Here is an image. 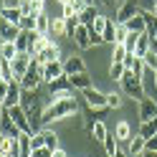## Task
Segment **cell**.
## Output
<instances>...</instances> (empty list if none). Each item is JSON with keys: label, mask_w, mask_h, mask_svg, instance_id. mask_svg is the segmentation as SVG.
<instances>
[{"label": "cell", "mask_w": 157, "mask_h": 157, "mask_svg": "<svg viewBox=\"0 0 157 157\" xmlns=\"http://www.w3.org/2000/svg\"><path fill=\"white\" fill-rule=\"evenodd\" d=\"M140 157H157V152H147V150H144V152H142Z\"/></svg>", "instance_id": "cell-51"}, {"label": "cell", "mask_w": 157, "mask_h": 157, "mask_svg": "<svg viewBox=\"0 0 157 157\" xmlns=\"http://www.w3.org/2000/svg\"><path fill=\"white\" fill-rule=\"evenodd\" d=\"M53 157H68V155H66V152H63V150H61V147H58V150H56V152H53Z\"/></svg>", "instance_id": "cell-49"}, {"label": "cell", "mask_w": 157, "mask_h": 157, "mask_svg": "<svg viewBox=\"0 0 157 157\" xmlns=\"http://www.w3.org/2000/svg\"><path fill=\"white\" fill-rule=\"evenodd\" d=\"M144 150H147V152H157V134H152L150 140H147V144H144Z\"/></svg>", "instance_id": "cell-47"}, {"label": "cell", "mask_w": 157, "mask_h": 157, "mask_svg": "<svg viewBox=\"0 0 157 157\" xmlns=\"http://www.w3.org/2000/svg\"><path fill=\"white\" fill-rule=\"evenodd\" d=\"M10 117H13V122L18 124V129L21 132H25V134H33V127H31V119H28V114H25V109L21 104H15V106H10Z\"/></svg>", "instance_id": "cell-5"}, {"label": "cell", "mask_w": 157, "mask_h": 157, "mask_svg": "<svg viewBox=\"0 0 157 157\" xmlns=\"http://www.w3.org/2000/svg\"><path fill=\"white\" fill-rule=\"evenodd\" d=\"M137 134H142L144 140H150L152 134H157V117H155V119H150V122H142V124H140V132H137Z\"/></svg>", "instance_id": "cell-32"}, {"label": "cell", "mask_w": 157, "mask_h": 157, "mask_svg": "<svg viewBox=\"0 0 157 157\" xmlns=\"http://www.w3.org/2000/svg\"><path fill=\"white\" fill-rule=\"evenodd\" d=\"M71 41H74V46L78 51H89L91 48V28L89 25H78L76 33L71 36Z\"/></svg>", "instance_id": "cell-9"}, {"label": "cell", "mask_w": 157, "mask_h": 157, "mask_svg": "<svg viewBox=\"0 0 157 157\" xmlns=\"http://www.w3.org/2000/svg\"><path fill=\"white\" fill-rule=\"evenodd\" d=\"M38 58H41L43 63H48V61H61V46H58L56 41H48V46L38 53Z\"/></svg>", "instance_id": "cell-15"}, {"label": "cell", "mask_w": 157, "mask_h": 157, "mask_svg": "<svg viewBox=\"0 0 157 157\" xmlns=\"http://www.w3.org/2000/svg\"><path fill=\"white\" fill-rule=\"evenodd\" d=\"M99 13H101V10H99V5H94V3H91V5H86L84 10L78 13V21H81V25H91V23H94V18L99 15Z\"/></svg>", "instance_id": "cell-23"}, {"label": "cell", "mask_w": 157, "mask_h": 157, "mask_svg": "<svg viewBox=\"0 0 157 157\" xmlns=\"http://www.w3.org/2000/svg\"><path fill=\"white\" fill-rule=\"evenodd\" d=\"M68 78H71V86H74V89H78V91H86V89H91V86H94L89 71H84V74H74V76H68Z\"/></svg>", "instance_id": "cell-18"}, {"label": "cell", "mask_w": 157, "mask_h": 157, "mask_svg": "<svg viewBox=\"0 0 157 157\" xmlns=\"http://www.w3.org/2000/svg\"><path fill=\"white\" fill-rule=\"evenodd\" d=\"M66 71H63V61H48V63H43V68H41V76H43V84H51V81H56V78H61Z\"/></svg>", "instance_id": "cell-7"}, {"label": "cell", "mask_w": 157, "mask_h": 157, "mask_svg": "<svg viewBox=\"0 0 157 157\" xmlns=\"http://www.w3.org/2000/svg\"><path fill=\"white\" fill-rule=\"evenodd\" d=\"M157 117V99H152V96H144V99L140 101V119L142 122H150Z\"/></svg>", "instance_id": "cell-12"}, {"label": "cell", "mask_w": 157, "mask_h": 157, "mask_svg": "<svg viewBox=\"0 0 157 157\" xmlns=\"http://www.w3.org/2000/svg\"><path fill=\"white\" fill-rule=\"evenodd\" d=\"M48 86V91H51V96H68V94H74V86H71V78H68L66 74L61 78H56V81L51 84H46Z\"/></svg>", "instance_id": "cell-8"}, {"label": "cell", "mask_w": 157, "mask_h": 157, "mask_svg": "<svg viewBox=\"0 0 157 157\" xmlns=\"http://www.w3.org/2000/svg\"><path fill=\"white\" fill-rule=\"evenodd\" d=\"M0 15L5 18V21H10V23H21V18H23V10H21V5H5L3 10H0Z\"/></svg>", "instance_id": "cell-22"}, {"label": "cell", "mask_w": 157, "mask_h": 157, "mask_svg": "<svg viewBox=\"0 0 157 157\" xmlns=\"http://www.w3.org/2000/svg\"><path fill=\"white\" fill-rule=\"evenodd\" d=\"M142 61H144V66L150 68L152 74H157V51H150V53H147V56L142 58Z\"/></svg>", "instance_id": "cell-40"}, {"label": "cell", "mask_w": 157, "mask_h": 157, "mask_svg": "<svg viewBox=\"0 0 157 157\" xmlns=\"http://www.w3.org/2000/svg\"><path fill=\"white\" fill-rule=\"evenodd\" d=\"M152 51V46H150V36L147 33H140V38H137V46H134V56H140V58H144L147 53Z\"/></svg>", "instance_id": "cell-24"}, {"label": "cell", "mask_w": 157, "mask_h": 157, "mask_svg": "<svg viewBox=\"0 0 157 157\" xmlns=\"http://www.w3.org/2000/svg\"><path fill=\"white\" fill-rule=\"evenodd\" d=\"M41 137H43V144L48 147V150H58V134L51 132V129H41Z\"/></svg>", "instance_id": "cell-31"}, {"label": "cell", "mask_w": 157, "mask_h": 157, "mask_svg": "<svg viewBox=\"0 0 157 157\" xmlns=\"http://www.w3.org/2000/svg\"><path fill=\"white\" fill-rule=\"evenodd\" d=\"M23 0H5V5H21Z\"/></svg>", "instance_id": "cell-50"}, {"label": "cell", "mask_w": 157, "mask_h": 157, "mask_svg": "<svg viewBox=\"0 0 157 157\" xmlns=\"http://www.w3.org/2000/svg\"><path fill=\"white\" fill-rule=\"evenodd\" d=\"M78 112V101L74 99V94L68 96H53V101L46 106L43 112V124H51V122H63L68 117H74Z\"/></svg>", "instance_id": "cell-1"}, {"label": "cell", "mask_w": 157, "mask_h": 157, "mask_svg": "<svg viewBox=\"0 0 157 157\" xmlns=\"http://www.w3.org/2000/svg\"><path fill=\"white\" fill-rule=\"evenodd\" d=\"M155 15H157V8H155Z\"/></svg>", "instance_id": "cell-55"}, {"label": "cell", "mask_w": 157, "mask_h": 157, "mask_svg": "<svg viewBox=\"0 0 157 157\" xmlns=\"http://www.w3.org/2000/svg\"><path fill=\"white\" fill-rule=\"evenodd\" d=\"M127 28H129V33H147V18H144V13H137V15H132L129 21L124 23Z\"/></svg>", "instance_id": "cell-17"}, {"label": "cell", "mask_w": 157, "mask_h": 157, "mask_svg": "<svg viewBox=\"0 0 157 157\" xmlns=\"http://www.w3.org/2000/svg\"><path fill=\"white\" fill-rule=\"evenodd\" d=\"M94 5H99V10L109 18H114L119 10V0H94Z\"/></svg>", "instance_id": "cell-25"}, {"label": "cell", "mask_w": 157, "mask_h": 157, "mask_svg": "<svg viewBox=\"0 0 157 157\" xmlns=\"http://www.w3.org/2000/svg\"><path fill=\"white\" fill-rule=\"evenodd\" d=\"M106 23H109V15H104V13H99V15L94 18V23H91L89 28H91L94 33H99V36H101V33H104V28H106Z\"/></svg>", "instance_id": "cell-35"}, {"label": "cell", "mask_w": 157, "mask_h": 157, "mask_svg": "<svg viewBox=\"0 0 157 157\" xmlns=\"http://www.w3.org/2000/svg\"><path fill=\"white\" fill-rule=\"evenodd\" d=\"M63 21H66V36L71 38V36L76 33V28L81 25V21H78V15H71V18H63Z\"/></svg>", "instance_id": "cell-38"}, {"label": "cell", "mask_w": 157, "mask_h": 157, "mask_svg": "<svg viewBox=\"0 0 157 157\" xmlns=\"http://www.w3.org/2000/svg\"><path fill=\"white\" fill-rule=\"evenodd\" d=\"M112 157H129V152H124V150H122V147H119V150H117V152H114Z\"/></svg>", "instance_id": "cell-48"}, {"label": "cell", "mask_w": 157, "mask_h": 157, "mask_svg": "<svg viewBox=\"0 0 157 157\" xmlns=\"http://www.w3.org/2000/svg\"><path fill=\"white\" fill-rule=\"evenodd\" d=\"M127 36H129V28L124 23H117V36H114V43H124Z\"/></svg>", "instance_id": "cell-41"}, {"label": "cell", "mask_w": 157, "mask_h": 157, "mask_svg": "<svg viewBox=\"0 0 157 157\" xmlns=\"http://www.w3.org/2000/svg\"><path fill=\"white\" fill-rule=\"evenodd\" d=\"M48 38H51V41H58V38H68V36H66V21H63V15L51 18V25H48Z\"/></svg>", "instance_id": "cell-14"}, {"label": "cell", "mask_w": 157, "mask_h": 157, "mask_svg": "<svg viewBox=\"0 0 157 157\" xmlns=\"http://www.w3.org/2000/svg\"><path fill=\"white\" fill-rule=\"evenodd\" d=\"M106 106H109V109H119L122 106V94H117V91L106 94Z\"/></svg>", "instance_id": "cell-42"}, {"label": "cell", "mask_w": 157, "mask_h": 157, "mask_svg": "<svg viewBox=\"0 0 157 157\" xmlns=\"http://www.w3.org/2000/svg\"><path fill=\"white\" fill-rule=\"evenodd\" d=\"M91 137H94V142H104L106 140V134H109V129H106V124L99 119V122H94V127H91Z\"/></svg>", "instance_id": "cell-28"}, {"label": "cell", "mask_w": 157, "mask_h": 157, "mask_svg": "<svg viewBox=\"0 0 157 157\" xmlns=\"http://www.w3.org/2000/svg\"><path fill=\"white\" fill-rule=\"evenodd\" d=\"M114 134H117V140L119 142H129L132 140V127H129V122H119L114 127Z\"/></svg>", "instance_id": "cell-27"}, {"label": "cell", "mask_w": 157, "mask_h": 157, "mask_svg": "<svg viewBox=\"0 0 157 157\" xmlns=\"http://www.w3.org/2000/svg\"><path fill=\"white\" fill-rule=\"evenodd\" d=\"M122 91L127 94V96H132V99H137V101H142L144 96H147V89H144V78L142 76H134L132 71H124V76H122Z\"/></svg>", "instance_id": "cell-2"}, {"label": "cell", "mask_w": 157, "mask_h": 157, "mask_svg": "<svg viewBox=\"0 0 157 157\" xmlns=\"http://www.w3.org/2000/svg\"><path fill=\"white\" fill-rule=\"evenodd\" d=\"M31 157H53V150H48V147H38V150H33Z\"/></svg>", "instance_id": "cell-45"}, {"label": "cell", "mask_w": 157, "mask_h": 157, "mask_svg": "<svg viewBox=\"0 0 157 157\" xmlns=\"http://www.w3.org/2000/svg\"><path fill=\"white\" fill-rule=\"evenodd\" d=\"M18 33H21V28L0 15V43H13L18 38Z\"/></svg>", "instance_id": "cell-10"}, {"label": "cell", "mask_w": 157, "mask_h": 157, "mask_svg": "<svg viewBox=\"0 0 157 157\" xmlns=\"http://www.w3.org/2000/svg\"><path fill=\"white\" fill-rule=\"evenodd\" d=\"M48 25H51V15H48L46 10L36 13V31L43 33V36H48Z\"/></svg>", "instance_id": "cell-26"}, {"label": "cell", "mask_w": 157, "mask_h": 157, "mask_svg": "<svg viewBox=\"0 0 157 157\" xmlns=\"http://www.w3.org/2000/svg\"><path fill=\"white\" fill-rule=\"evenodd\" d=\"M21 96H23V89H21V84H18V81H13V84H10V91H8L5 101H3V106H5V109H10V106L21 104Z\"/></svg>", "instance_id": "cell-19"}, {"label": "cell", "mask_w": 157, "mask_h": 157, "mask_svg": "<svg viewBox=\"0 0 157 157\" xmlns=\"http://www.w3.org/2000/svg\"><path fill=\"white\" fill-rule=\"evenodd\" d=\"M18 28H21V31H36V15H23Z\"/></svg>", "instance_id": "cell-39"}, {"label": "cell", "mask_w": 157, "mask_h": 157, "mask_svg": "<svg viewBox=\"0 0 157 157\" xmlns=\"http://www.w3.org/2000/svg\"><path fill=\"white\" fill-rule=\"evenodd\" d=\"M137 13H142V8H140V0H122L119 3V10H117V15H114V21L117 23H127L132 15H137Z\"/></svg>", "instance_id": "cell-3"}, {"label": "cell", "mask_w": 157, "mask_h": 157, "mask_svg": "<svg viewBox=\"0 0 157 157\" xmlns=\"http://www.w3.org/2000/svg\"><path fill=\"white\" fill-rule=\"evenodd\" d=\"M144 144H147V140L142 134H132V140L127 142V152H129V157H140L144 152Z\"/></svg>", "instance_id": "cell-16"}, {"label": "cell", "mask_w": 157, "mask_h": 157, "mask_svg": "<svg viewBox=\"0 0 157 157\" xmlns=\"http://www.w3.org/2000/svg\"><path fill=\"white\" fill-rule=\"evenodd\" d=\"M101 144H104V152H106V157H112L117 150H119V140H117V134H114V132H109V134H106V140H104Z\"/></svg>", "instance_id": "cell-29"}, {"label": "cell", "mask_w": 157, "mask_h": 157, "mask_svg": "<svg viewBox=\"0 0 157 157\" xmlns=\"http://www.w3.org/2000/svg\"><path fill=\"white\" fill-rule=\"evenodd\" d=\"M66 3H68V5H71V10H74L76 15H78V13H81V10H84V8H86V5H91V3H86V0H66Z\"/></svg>", "instance_id": "cell-43"}, {"label": "cell", "mask_w": 157, "mask_h": 157, "mask_svg": "<svg viewBox=\"0 0 157 157\" xmlns=\"http://www.w3.org/2000/svg\"><path fill=\"white\" fill-rule=\"evenodd\" d=\"M84 94V101H86V106H91V109H109L106 106V94L104 91H99V89H86V91H81Z\"/></svg>", "instance_id": "cell-6"}, {"label": "cell", "mask_w": 157, "mask_h": 157, "mask_svg": "<svg viewBox=\"0 0 157 157\" xmlns=\"http://www.w3.org/2000/svg\"><path fill=\"white\" fill-rule=\"evenodd\" d=\"M124 71H127L124 63H112V66H109V78H112V81H122Z\"/></svg>", "instance_id": "cell-37"}, {"label": "cell", "mask_w": 157, "mask_h": 157, "mask_svg": "<svg viewBox=\"0 0 157 157\" xmlns=\"http://www.w3.org/2000/svg\"><path fill=\"white\" fill-rule=\"evenodd\" d=\"M0 132H3L5 137H21L23 132L21 129H18V124L13 122V117H10V112H3V114H0Z\"/></svg>", "instance_id": "cell-11"}, {"label": "cell", "mask_w": 157, "mask_h": 157, "mask_svg": "<svg viewBox=\"0 0 157 157\" xmlns=\"http://www.w3.org/2000/svg\"><path fill=\"white\" fill-rule=\"evenodd\" d=\"M3 112H5V106H3V101H0V114H3Z\"/></svg>", "instance_id": "cell-53"}, {"label": "cell", "mask_w": 157, "mask_h": 157, "mask_svg": "<svg viewBox=\"0 0 157 157\" xmlns=\"http://www.w3.org/2000/svg\"><path fill=\"white\" fill-rule=\"evenodd\" d=\"M127 53H129V48H127L124 43H114V48H112V63H124Z\"/></svg>", "instance_id": "cell-30"}, {"label": "cell", "mask_w": 157, "mask_h": 157, "mask_svg": "<svg viewBox=\"0 0 157 157\" xmlns=\"http://www.w3.org/2000/svg\"><path fill=\"white\" fill-rule=\"evenodd\" d=\"M21 53L15 48V43H0V58H5V61H13V58Z\"/></svg>", "instance_id": "cell-33"}, {"label": "cell", "mask_w": 157, "mask_h": 157, "mask_svg": "<svg viewBox=\"0 0 157 157\" xmlns=\"http://www.w3.org/2000/svg\"><path fill=\"white\" fill-rule=\"evenodd\" d=\"M3 140H5V134H3V132H0V144H3Z\"/></svg>", "instance_id": "cell-52"}, {"label": "cell", "mask_w": 157, "mask_h": 157, "mask_svg": "<svg viewBox=\"0 0 157 157\" xmlns=\"http://www.w3.org/2000/svg\"><path fill=\"white\" fill-rule=\"evenodd\" d=\"M63 71H66V76L84 74V71H86L84 58H81V56H68V58H63Z\"/></svg>", "instance_id": "cell-13"}, {"label": "cell", "mask_w": 157, "mask_h": 157, "mask_svg": "<svg viewBox=\"0 0 157 157\" xmlns=\"http://www.w3.org/2000/svg\"><path fill=\"white\" fill-rule=\"evenodd\" d=\"M8 91H10V84H8L5 78H0V101H5V96H8Z\"/></svg>", "instance_id": "cell-46"}, {"label": "cell", "mask_w": 157, "mask_h": 157, "mask_svg": "<svg viewBox=\"0 0 157 157\" xmlns=\"http://www.w3.org/2000/svg\"><path fill=\"white\" fill-rule=\"evenodd\" d=\"M48 41H51L48 36H43V33L36 31V33H33V41H31V51H28V53H31V56H38V53L48 46Z\"/></svg>", "instance_id": "cell-21"}, {"label": "cell", "mask_w": 157, "mask_h": 157, "mask_svg": "<svg viewBox=\"0 0 157 157\" xmlns=\"http://www.w3.org/2000/svg\"><path fill=\"white\" fill-rule=\"evenodd\" d=\"M155 91H157V74H155Z\"/></svg>", "instance_id": "cell-54"}, {"label": "cell", "mask_w": 157, "mask_h": 157, "mask_svg": "<svg viewBox=\"0 0 157 157\" xmlns=\"http://www.w3.org/2000/svg\"><path fill=\"white\" fill-rule=\"evenodd\" d=\"M114 36H117V21H114V18H109V23H106L101 38H104V43H112V46H114Z\"/></svg>", "instance_id": "cell-34"}, {"label": "cell", "mask_w": 157, "mask_h": 157, "mask_svg": "<svg viewBox=\"0 0 157 157\" xmlns=\"http://www.w3.org/2000/svg\"><path fill=\"white\" fill-rule=\"evenodd\" d=\"M31 61H33V56L31 53H18L13 61H10V68H13V76H15V81H21V78L25 76V71L31 68Z\"/></svg>", "instance_id": "cell-4"}, {"label": "cell", "mask_w": 157, "mask_h": 157, "mask_svg": "<svg viewBox=\"0 0 157 157\" xmlns=\"http://www.w3.org/2000/svg\"><path fill=\"white\" fill-rule=\"evenodd\" d=\"M147 18V36H150V46L152 51H157V15L155 13H144Z\"/></svg>", "instance_id": "cell-20"}, {"label": "cell", "mask_w": 157, "mask_h": 157, "mask_svg": "<svg viewBox=\"0 0 157 157\" xmlns=\"http://www.w3.org/2000/svg\"><path fill=\"white\" fill-rule=\"evenodd\" d=\"M140 8H142V13H155L157 0H140Z\"/></svg>", "instance_id": "cell-44"}, {"label": "cell", "mask_w": 157, "mask_h": 157, "mask_svg": "<svg viewBox=\"0 0 157 157\" xmlns=\"http://www.w3.org/2000/svg\"><path fill=\"white\" fill-rule=\"evenodd\" d=\"M0 78H5L8 84H13V81H15L13 68H10V61H5V58H0Z\"/></svg>", "instance_id": "cell-36"}]
</instances>
